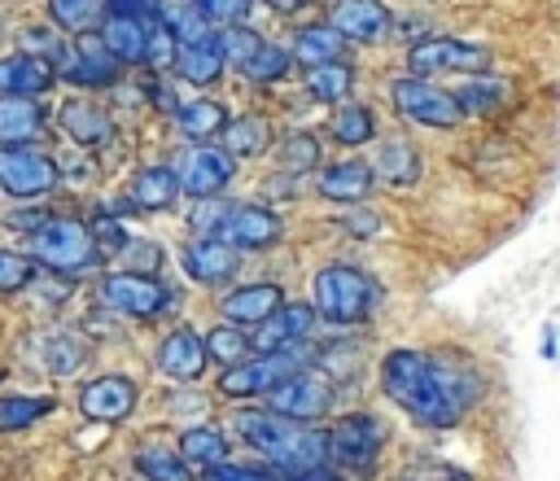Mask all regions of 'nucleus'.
<instances>
[{
    "instance_id": "obj_1",
    "label": "nucleus",
    "mask_w": 560,
    "mask_h": 481,
    "mask_svg": "<svg viewBox=\"0 0 560 481\" xmlns=\"http://www.w3.org/2000/svg\"><path fill=\"white\" fill-rule=\"evenodd\" d=\"M381 394L424 429H451L481 398V372L464 350H389L381 363Z\"/></svg>"
},
{
    "instance_id": "obj_2",
    "label": "nucleus",
    "mask_w": 560,
    "mask_h": 481,
    "mask_svg": "<svg viewBox=\"0 0 560 481\" xmlns=\"http://www.w3.org/2000/svg\"><path fill=\"white\" fill-rule=\"evenodd\" d=\"M232 424H236V437L249 450H258L271 468H280L284 477L328 464V433L311 429L306 420H289V415L262 407V411H236Z\"/></svg>"
},
{
    "instance_id": "obj_3",
    "label": "nucleus",
    "mask_w": 560,
    "mask_h": 481,
    "mask_svg": "<svg viewBox=\"0 0 560 481\" xmlns=\"http://www.w3.org/2000/svg\"><path fill=\"white\" fill-rule=\"evenodd\" d=\"M376 302H381V284L350 262H328L311 280V306L319 310L324 324H337V328L368 324Z\"/></svg>"
},
{
    "instance_id": "obj_4",
    "label": "nucleus",
    "mask_w": 560,
    "mask_h": 481,
    "mask_svg": "<svg viewBox=\"0 0 560 481\" xmlns=\"http://www.w3.org/2000/svg\"><path fill=\"white\" fill-rule=\"evenodd\" d=\"M31 258L39 267H48V271L74 275V271H88V267L101 262V245H96L88 223H79L70 214H48L31 232Z\"/></svg>"
},
{
    "instance_id": "obj_5",
    "label": "nucleus",
    "mask_w": 560,
    "mask_h": 481,
    "mask_svg": "<svg viewBox=\"0 0 560 481\" xmlns=\"http://www.w3.org/2000/svg\"><path fill=\"white\" fill-rule=\"evenodd\" d=\"M302 367H311V354L302 345H280V350L254 354V359H245L236 367H223L219 394H228V398H267L280 380H289Z\"/></svg>"
},
{
    "instance_id": "obj_6",
    "label": "nucleus",
    "mask_w": 560,
    "mask_h": 481,
    "mask_svg": "<svg viewBox=\"0 0 560 481\" xmlns=\"http://www.w3.org/2000/svg\"><path fill=\"white\" fill-rule=\"evenodd\" d=\"M407 70L411 74H486L490 70V48L477 39H455V35H433L416 39L407 48Z\"/></svg>"
},
{
    "instance_id": "obj_7",
    "label": "nucleus",
    "mask_w": 560,
    "mask_h": 481,
    "mask_svg": "<svg viewBox=\"0 0 560 481\" xmlns=\"http://www.w3.org/2000/svg\"><path fill=\"white\" fill-rule=\"evenodd\" d=\"M389 101H394V109H398L402 118H411V122H420V127H442V131H446V127H459V118H464L459 96L446 92V87H438V83L424 79V74L394 79Z\"/></svg>"
},
{
    "instance_id": "obj_8",
    "label": "nucleus",
    "mask_w": 560,
    "mask_h": 481,
    "mask_svg": "<svg viewBox=\"0 0 560 481\" xmlns=\"http://www.w3.org/2000/svg\"><path fill=\"white\" fill-rule=\"evenodd\" d=\"M381 450H385V424L376 415L354 411L328 429V464H337L346 472H372Z\"/></svg>"
},
{
    "instance_id": "obj_9",
    "label": "nucleus",
    "mask_w": 560,
    "mask_h": 481,
    "mask_svg": "<svg viewBox=\"0 0 560 481\" xmlns=\"http://www.w3.org/2000/svg\"><path fill=\"white\" fill-rule=\"evenodd\" d=\"M101 302H105L109 310H122V315H136V319H153V315H162L166 306H175V293H171L158 275L118 271V275H105V280H101Z\"/></svg>"
},
{
    "instance_id": "obj_10",
    "label": "nucleus",
    "mask_w": 560,
    "mask_h": 481,
    "mask_svg": "<svg viewBox=\"0 0 560 481\" xmlns=\"http://www.w3.org/2000/svg\"><path fill=\"white\" fill-rule=\"evenodd\" d=\"M61 179L57 157L31 149V144H0V188L13 197H44Z\"/></svg>"
},
{
    "instance_id": "obj_11",
    "label": "nucleus",
    "mask_w": 560,
    "mask_h": 481,
    "mask_svg": "<svg viewBox=\"0 0 560 481\" xmlns=\"http://www.w3.org/2000/svg\"><path fill=\"white\" fill-rule=\"evenodd\" d=\"M118 70H122V61L105 48V39L96 31L70 39L61 48V57H57V79L79 83V87H109L118 79Z\"/></svg>"
},
{
    "instance_id": "obj_12",
    "label": "nucleus",
    "mask_w": 560,
    "mask_h": 481,
    "mask_svg": "<svg viewBox=\"0 0 560 481\" xmlns=\"http://www.w3.org/2000/svg\"><path fill=\"white\" fill-rule=\"evenodd\" d=\"M267 407L289 415V420H319L332 407V380L319 376L315 367H302L267 394Z\"/></svg>"
},
{
    "instance_id": "obj_13",
    "label": "nucleus",
    "mask_w": 560,
    "mask_h": 481,
    "mask_svg": "<svg viewBox=\"0 0 560 481\" xmlns=\"http://www.w3.org/2000/svg\"><path fill=\"white\" fill-rule=\"evenodd\" d=\"M175 171H179V184L188 197H219L232 184L236 157L223 144H192V149H184Z\"/></svg>"
},
{
    "instance_id": "obj_14",
    "label": "nucleus",
    "mask_w": 560,
    "mask_h": 481,
    "mask_svg": "<svg viewBox=\"0 0 560 481\" xmlns=\"http://www.w3.org/2000/svg\"><path fill=\"white\" fill-rule=\"evenodd\" d=\"M280 232H284V223H280V214L276 210H267V206H254V201H228V214H223V223H219V232L214 236H223L228 245H236L241 254H254V249H267V245H276L280 241Z\"/></svg>"
},
{
    "instance_id": "obj_15",
    "label": "nucleus",
    "mask_w": 560,
    "mask_h": 481,
    "mask_svg": "<svg viewBox=\"0 0 560 481\" xmlns=\"http://www.w3.org/2000/svg\"><path fill=\"white\" fill-rule=\"evenodd\" d=\"M184 271L197 280V284H223V280H232L236 275V267H241V249L236 245H228L223 236H192L188 245H184Z\"/></svg>"
},
{
    "instance_id": "obj_16",
    "label": "nucleus",
    "mask_w": 560,
    "mask_h": 481,
    "mask_svg": "<svg viewBox=\"0 0 560 481\" xmlns=\"http://www.w3.org/2000/svg\"><path fill=\"white\" fill-rule=\"evenodd\" d=\"M149 26H153V13H127V9H109L96 35L105 39V48H109V52H114L122 66H144Z\"/></svg>"
},
{
    "instance_id": "obj_17",
    "label": "nucleus",
    "mask_w": 560,
    "mask_h": 481,
    "mask_svg": "<svg viewBox=\"0 0 560 481\" xmlns=\"http://www.w3.org/2000/svg\"><path fill=\"white\" fill-rule=\"evenodd\" d=\"M315 319H319V310L311 306V302H284L271 319H262L258 328H254V337H249V345L258 350V354H267V350H280V345H298L311 328H315Z\"/></svg>"
},
{
    "instance_id": "obj_18",
    "label": "nucleus",
    "mask_w": 560,
    "mask_h": 481,
    "mask_svg": "<svg viewBox=\"0 0 560 481\" xmlns=\"http://www.w3.org/2000/svg\"><path fill=\"white\" fill-rule=\"evenodd\" d=\"M153 363H158V372L171 376V380H197V376L206 372V363H210L206 337H197L192 328H175V332L162 337Z\"/></svg>"
},
{
    "instance_id": "obj_19",
    "label": "nucleus",
    "mask_w": 560,
    "mask_h": 481,
    "mask_svg": "<svg viewBox=\"0 0 560 481\" xmlns=\"http://www.w3.org/2000/svg\"><path fill=\"white\" fill-rule=\"evenodd\" d=\"M131 407H136V385L127 376H96L79 394V411L88 420H101V424H114V420L131 415Z\"/></svg>"
},
{
    "instance_id": "obj_20",
    "label": "nucleus",
    "mask_w": 560,
    "mask_h": 481,
    "mask_svg": "<svg viewBox=\"0 0 560 481\" xmlns=\"http://www.w3.org/2000/svg\"><path fill=\"white\" fill-rule=\"evenodd\" d=\"M315 188H319V197H328V201L359 206V201L376 188V171H372L368 162H359V157H346V162L324 166V171L315 175Z\"/></svg>"
},
{
    "instance_id": "obj_21",
    "label": "nucleus",
    "mask_w": 560,
    "mask_h": 481,
    "mask_svg": "<svg viewBox=\"0 0 560 481\" xmlns=\"http://www.w3.org/2000/svg\"><path fill=\"white\" fill-rule=\"evenodd\" d=\"M280 306H284L280 284L258 280V284H241V289H232V293L223 297V319H228V324H241V328H258V324L271 319Z\"/></svg>"
},
{
    "instance_id": "obj_22",
    "label": "nucleus",
    "mask_w": 560,
    "mask_h": 481,
    "mask_svg": "<svg viewBox=\"0 0 560 481\" xmlns=\"http://www.w3.org/2000/svg\"><path fill=\"white\" fill-rule=\"evenodd\" d=\"M328 22L354 44H381L389 31V9L381 0H337Z\"/></svg>"
},
{
    "instance_id": "obj_23",
    "label": "nucleus",
    "mask_w": 560,
    "mask_h": 481,
    "mask_svg": "<svg viewBox=\"0 0 560 481\" xmlns=\"http://www.w3.org/2000/svg\"><path fill=\"white\" fill-rule=\"evenodd\" d=\"M223 70H228V57H223V44H219V35H214V31H210V35H201V39L179 44V52H175V74H179L184 83L206 87V83L223 79Z\"/></svg>"
},
{
    "instance_id": "obj_24",
    "label": "nucleus",
    "mask_w": 560,
    "mask_h": 481,
    "mask_svg": "<svg viewBox=\"0 0 560 481\" xmlns=\"http://www.w3.org/2000/svg\"><path fill=\"white\" fill-rule=\"evenodd\" d=\"M57 122H61V131H66L79 149H101V144H109V136H114L109 114H105L96 101H83V96L66 101L61 114H57Z\"/></svg>"
},
{
    "instance_id": "obj_25",
    "label": "nucleus",
    "mask_w": 560,
    "mask_h": 481,
    "mask_svg": "<svg viewBox=\"0 0 560 481\" xmlns=\"http://www.w3.org/2000/svg\"><path fill=\"white\" fill-rule=\"evenodd\" d=\"M57 79L52 61L31 57V52H9L0 57V96H39Z\"/></svg>"
},
{
    "instance_id": "obj_26",
    "label": "nucleus",
    "mask_w": 560,
    "mask_h": 481,
    "mask_svg": "<svg viewBox=\"0 0 560 481\" xmlns=\"http://www.w3.org/2000/svg\"><path fill=\"white\" fill-rule=\"evenodd\" d=\"M179 192H184V184H179V171L175 166H140L131 175V192L127 197H131L136 210L158 214V210H171L179 201Z\"/></svg>"
},
{
    "instance_id": "obj_27",
    "label": "nucleus",
    "mask_w": 560,
    "mask_h": 481,
    "mask_svg": "<svg viewBox=\"0 0 560 481\" xmlns=\"http://www.w3.org/2000/svg\"><path fill=\"white\" fill-rule=\"evenodd\" d=\"M44 131V105L35 96H0V144H31Z\"/></svg>"
},
{
    "instance_id": "obj_28",
    "label": "nucleus",
    "mask_w": 560,
    "mask_h": 481,
    "mask_svg": "<svg viewBox=\"0 0 560 481\" xmlns=\"http://www.w3.org/2000/svg\"><path fill=\"white\" fill-rule=\"evenodd\" d=\"M219 144L232 153V157H258L276 144V131L262 114H241V118H228V127L219 131Z\"/></svg>"
},
{
    "instance_id": "obj_29",
    "label": "nucleus",
    "mask_w": 560,
    "mask_h": 481,
    "mask_svg": "<svg viewBox=\"0 0 560 481\" xmlns=\"http://www.w3.org/2000/svg\"><path fill=\"white\" fill-rule=\"evenodd\" d=\"M293 61L298 66H324V61H337L341 52H346V35L332 26V22H315V26H302L298 35H293Z\"/></svg>"
},
{
    "instance_id": "obj_30",
    "label": "nucleus",
    "mask_w": 560,
    "mask_h": 481,
    "mask_svg": "<svg viewBox=\"0 0 560 481\" xmlns=\"http://www.w3.org/2000/svg\"><path fill=\"white\" fill-rule=\"evenodd\" d=\"M31 350H39V367L48 372V376H70V372H79V363L88 359V345L74 337V332H39L35 341H31Z\"/></svg>"
},
{
    "instance_id": "obj_31",
    "label": "nucleus",
    "mask_w": 560,
    "mask_h": 481,
    "mask_svg": "<svg viewBox=\"0 0 560 481\" xmlns=\"http://www.w3.org/2000/svg\"><path fill=\"white\" fill-rule=\"evenodd\" d=\"M105 13H109V0H48V22L70 35L101 31Z\"/></svg>"
},
{
    "instance_id": "obj_32",
    "label": "nucleus",
    "mask_w": 560,
    "mask_h": 481,
    "mask_svg": "<svg viewBox=\"0 0 560 481\" xmlns=\"http://www.w3.org/2000/svg\"><path fill=\"white\" fill-rule=\"evenodd\" d=\"M372 171L381 175V184H398V188H407V184L420 179V153H416L407 140H385V144L376 149Z\"/></svg>"
},
{
    "instance_id": "obj_33",
    "label": "nucleus",
    "mask_w": 560,
    "mask_h": 481,
    "mask_svg": "<svg viewBox=\"0 0 560 481\" xmlns=\"http://www.w3.org/2000/svg\"><path fill=\"white\" fill-rule=\"evenodd\" d=\"M350 87H354V66L341 61V57L306 70V92H311L315 101H324V105H341V101L350 96Z\"/></svg>"
},
{
    "instance_id": "obj_34",
    "label": "nucleus",
    "mask_w": 560,
    "mask_h": 481,
    "mask_svg": "<svg viewBox=\"0 0 560 481\" xmlns=\"http://www.w3.org/2000/svg\"><path fill=\"white\" fill-rule=\"evenodd\" d=\"M179 455L188 459V468H214L228 459V437L214 429V424H192L179 433Z\"/></svg>"
},
{
    "instance_id": "obj_35",
    "label": "nucleus",
    "mask_w": 560,
    "mask_h": 481,
    "mask_svg": "<svg viewBox=\"0 0 560 481\" xmlns=\"http://www.w3.org/2000/svg\"><path fill=\"white\" fill-rule=\"evenodd\" d=\"M153 17L179 39V44H188V39H201V35H210V22L201 17V9L192 4V0H158V9H153Z\"/></svg>"
},
{
    "instance_id": "obj_36",
    "label": "nucleus",
    "mask_w": 560,
    "mask_h": 481,
    "mask_svg": "<svg viewBox=\"0 0 560 481\" xmlns=\"http://www.w3.org/2000/svg\"><path fill=\"white\" fill-rule=\"evenodd\" d=\"M175 122H179L184 136L210 140V136H219L228 127V105H219V101H188V105L175 109Z\"/></svg>"
},
{
    "instance_id": "obj_37",
    "label": "nucleus",
    "mask_w": 560,
    "mask_h": 481,
    "mask_svg": "<svg viewBox=\"0 0 560 481\" xmlns=\"http://www.w3.org/2000/svg\"><path fill=\"white\" fill-rule=\"evenodd\" d=\"M328 136L337 140V144H368L372 136H376V118H372V109L368 105H341V109H332V118H328Z\"/></svg>"
},
{
    "instance_id": "obj_38",
    "label": "nucleus",
    "mask_w": 560,
    "mask_h": 481,
    "mask_svg": "<svg viewBox=\"0 0 560 481\" xmlns=\"http://www.w3.org/2000/svg\"><path fill=\"white\" fill-rule=\"evenodd\" d=\"M289 66H293V52L271 44V39H262V48L241 66V79H249V83H280L289 74Z\"/></svg>"
},
{
    "instance_id": "obj_39",
    "label": "nucleus",
    "mask_w": 560,
    "mask_h": 481,
    "mask_svg": "<svg viewBox=\"0 0 560 481\" xmlns=\"http://www.w3.org/2000/svg\"><path fill=\"white\" fill-rule=\"evenodd\" d=\"M249 350H254V345H249V337H245L241 324H219V328H210V337H206V354H210L214 363H223V367L245 363Z\"/></svg>"
},
{
    "instance_id": "obj_40",
    "label": "nucleus",
    "mask_w": 560,
    "mask_h": 481,
    "mask_svg": "<svg viewBox=\"0 0 560 481\" xmlns=\"http://www.w3.org/2000/svg\"><path fill=\"white\" fill-rule=\"evenodd\" d=\"M52 407H57L52 398H18V394L0 398V433H13V429L35 424V420H44Z\"/></svg>"
},
{
    "instance_id": "obj_41",
    "label": "nucleus",
    "mask_w": 560,
    "mask_h": 481,
    "mask_svg": "<svg viewBox=\"0 0 560 481\" xmlns=\"http://www.w3.org/2000/svg\"><path fill=\"white\" fill-rule=\"evenodd\" d=\"M136 468L149 477V481H192V472H188V459L179 455H171V450H158V446H144L140 455H136Z\"/></svg>"
},
{
    "instance_id": "obj_42",
    "label": "nucleus",
    "mask_w": 560,
    "mask_h": 481,
    "mask_svg": "<svg viewBox=\"0 0 560 481\" xmlns=\"http://www.w3.org/2000/svg\"><path fill=\"white\" fill-rule=\"evenodd\" d=\"M455 96H459V109H464V114H494V109L503 105V83L486 74V79L464 83Z\"/></svg>"
},
{
    "instance_id": "obj_43",
    "label": "nucleus",
    "mask_w": 560,
    "mask_h": 481,
    "mask_svg": "<svg viewBox=\"0 0 560 481\" xmlns=\"http://www.w3.org/2000/svg\"><path fill=\"white\" fill-rule=\"evenodd\" d=\"M219 44H223V57H228V66H245L258 48H262V35L258 31H249L245 22L241 26H223V35H219Z\"/></svg>"
},
{
    "instance_id": "obj_44",
    "label": "nucleus",
    "mask_w": 560,
    "mask_h": 481,
    "mask_svg": "<svg viewBox=\"0 0 560 481\" xmlns=\"http://www.w3.org/2000/svg\"><path fill=\"white\" fill-rule=\"evenodd\" d=\"M175 52H179V39L153 17V26H149V48H144V66H149V70H175Z\"/></svg>"
},
{
    "instance_id": "obj_45",
    "label": "nucleus",
    "mask_w": 560,
    "mask_h": 481,
    "mask_svg": "<svg viewBox=\"0 0 560 481\" xmlns=\"http://www.w3.org/2000/svg\"><path fill=\"white\" fill-rule=\"evenodd\" d=\"M31 280H35V258H31V254H13V249H0V293L26 289Z\"/></svg>"
},
{
    "instance_id": "obj_46",
    "label": "nucleus",
    "mask_w": 560,
    "mask_h": 481,
    "mask_svg": "<svg viewBox=\"0 0 560 481\" xmlns=\"http://www.w3.org/2000/svg\"><path fill=\"white\" fill-rule=\"evenodd\" d=\"M210 26H241L254 9V0H192Z\"/></svg>"
},
{
    "instance_id": "obj_47",
    "label": "nucleus",
    "mask_w": 560,
    "mask_h": 481,
    "mask_svg": "<svg viewBox=\"0 0 560 481\" xmlns=\"http://www.w3.org/2000/svg\"><path fill=\"white\" fill-rule=\"evenodd\" d=\"M201 481H284V472L280 468H249V464H232V459H223V464H214V468H206V477Z\"/></svg>"
},
{
    "instance_id": "obj_48",
    "label": "nucleus",
    "mask_w": 560,
    "mask_h": 481,
    "mask_svg": "<svg viewBox=\"0 0 560 481\" xmlns=\"http://www.w3.org/2000/svg\"><path fill=\"white\" fill-rule=\"evenodd\" d=\"M61 48H66V39H57V31H52V26H31V31H22V52L52 61V70H57Z\"/></svg>"
},
{
    "instance_id": "obj_49",
    "label": "nucleus",
    "mask_w": 560,
    "mask_h": 481,
    "mask_svg": "<svg viewBox=\"0 0 560 481\" xmlns=\"http://www.w3.org/2000/svg\"><path fill=\"white\" fill-rule=\"evenodd\" d=\"M315 162H319V140H315V136H302V131H298V136L284 140V171H289V175H293V171H311Z\"/></svg>"
},
{
    "instance_id": "obj_50",
    "label": "nucleus",
    "mask_w": 560,
    "mask_h": 481,
    "mask_svg": "<svg viewBox=\"0 0 560 481\" xmlns=\"http://www.w3.org/2000/svg\"><path fill=\"white\" fill-rule=\"evenodd\" d=\"M127 258H131V267L127 271H144V275H153L158 267H162V249L153 245V241H127V249H122Z\"/></svg>"
},
{
    "instance_id": "obj_51",
    "label": "nucleus",
    "mask_w": 560,
    "mask_h": 481,
    "mask_svg": "<svg viewBox=\"0 0 560 481\" xmlns=\"http://www.w3.org/2000/svg\"><path fill=\"white\" fill-rule=\"evenodd\" d=\"M92 236H96L101 254H118V249H127V232H122L118 219H109V214H101V219L92 223Z\"/></svg>"
},
{
    "instance_id": "obj_52",
    "label": "nucleus",
    "mask_w": 560,
    "mask_h": 481,
    "mask_svg": "<svg viewBox=\"0 0 560 481\" xmlns=\"http://www.w3.org/2000/svg\"><path fill=\"white\" fill-rule=\"evenodd\" d=\"M341 223H346L350 232H359V236H368V232H376V227H381V219H376L372 210H350Z\"/></svg>"
},
{
    "instance_id": "obj_53",
    "label": "nucleus",
    "mask_w": 560,
    "mask_h": 481,
    "mask_svg": "<svg viewBox=\"0 0 560 481\" xmlns=\"http://www.w3.org/2000/svg\"><path fill=\"white\" fill-rule=\"evenodd\" d=\"M284 481H341L328 464H319V468H306V472H293V477H284Z\"/></svg>"
},
{
    "instance_id": "obj_54",
    "label": "nucleus",
    "mask_w": 560,
    "mask_h": 481,
    "mask_svg": "<svg viewBox=\"0 0 560 481\" xmlns=\"http://www.w3.org/2000/svg\"><path fill=\"white\" fill-rule=\"evenodd\" d=\"M109 9H127V13H153L158 0H109Z\"/></svg>"
},
{
    "instance_id": "obj_55",
    "label": "nucleus",
    "mask_w": 560,
    "mask_h": 481,
    "mask_svg": "<svg viewBox=\"0 0 560 481\" xmlns=\"http://www.w3.org/2000/svg\"><path fill=\"white\" fill-rule=\"evenodd\" d=\"M271 13H298L302 4H311V0H262Z\"/></svg>"
},
{
    "instance_id": "obj_56",
    "label": "nucleus",
    "mask_w": 560,
    "mask_h": 481,
    "mask_svg": "<svg viewBox=\"0 0 560 481\" xmlns=\"http://www.w3.org/2000/svg\"><path fill=\"white\" fill-rule=\"evenodd\" d=\"M542 354H547V359H556V332H551V328L542 332Z\"/></svg>"
}]
</instances>
